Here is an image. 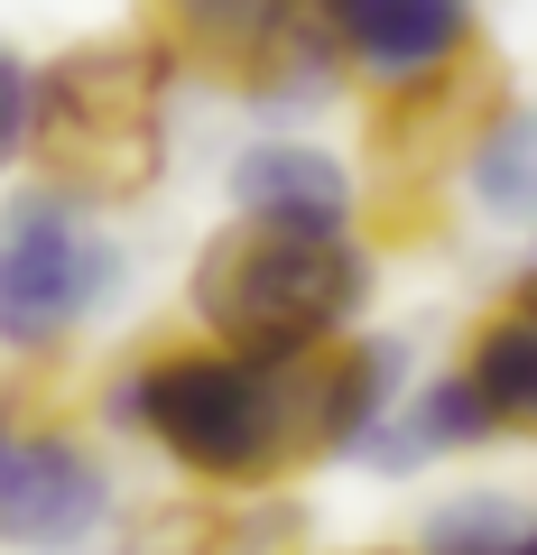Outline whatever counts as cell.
Returning <instances> with one entry per match:
<instances>
[{
  "label": "cell",
  "instance_id": "obj_1",
  "mask_svg": "<svg viewBox=\"0 0 537 555\" xmlns=\"http://www.w3.org/2000/svg\"><path fill=\"white\" fill-rule=\"evenodd\" d=\"M102 436L149 444L177 463L204 500H251L287 491L306 463H324L316 436V361H259L222 343H149L93 389Z\"/></svg>",
  "mask_w": 537,
  "mask_h": 555
},
{
  "label": "cell",
  "instance_id": "obj_2",
  "mask_svg": "<svg viewBox=\"0 0 537 555\" xmlns=\"http://www.w3.org/2000/svg\"><path fill=\"white\" fill-rule=\"evenodd\" d=\"M371 297H380V259L361 232L316 241V232L222 222L186 269V324L222 352H259V361H324L334 343L361 334Z\"/></svg>",
  "mask_w": 537,
  "mask_h": 555
},
{
  "label": "cell",
  "instance_id": "obj_3",
  "mask_svg": "<svg viewBox=\"0 0 537 555\" xmlns=\"http://www.w3.org/2000/svg\"><path fill=\"white\" fill-rule=\"evenodd\" d=\"M177 83L186 65L158 38H93L65 47L38 65V139H28V167L47 185L84 204H130L158 185L167 167V120H177Z\"/></svg>",
  "mask_w": 537,
  "mask_h": 555
},
{
  "label": "cell",
  "instance_id": "obj_4",
  "mask_svg": "<svg viewBox=\"0 0 537 555\" xmlns=\"http://www.w3.org/2000/svg\"><path fill=\"white\" fill-rule=\"evenodd\" d=\"M120 297H130V241L102 204L47 177L0 185V361L38 371L75 352Z\"/></svg>",
  "mask_w": 537,
  "mask_h": 555
},
{
  "label": "cell",
  "instance_id": "obj_5",
  "mask_svg": "<svg viewBox=\"0 0 537 555\" xmlns=\"http://www.w3.org/2000/svg\"><path fill=\"white\" fill-rule=\"evenodd\" d=\"M120 518V473L75 416L0 379V546L10 555H93Z\"/></svg>",
  "mask_w": 537,
  "mask_h": 555
},
{
  "label": "cell",
  "instance_id": "obj_6",
  "mask_svg": "<svg viewBox=\"0 0 537 555\" xmlns=\"http://www.w3.org/2000/svg\"><path fill=\"white\" fill-rule=\"evenodd\" d=\"M324 38L343 56V83L371 93V112L455 93L491 75L482 56V0H316Z\"/></svg>",
  "mask_w": 537,
  "mask_h": 555
},
{
  "label": "cell",
  "instance_id": "obj_7",
  "mask_svg": "<svg viewBox=\"0 0 537 555\" xmlns=\"http://www.w3.org/2000/svg\"><path fill=\"white\" fill-rule=\"evenodd\" d=\"M222 195H232V222H259V232H316V241H343L361 232V177L343 149L306 130H259L232 149L222 167Z\"/></svg>",
  "mask_w": 537,
  "mask_h": 555
},
{
  "label": "cell",
  "instance_id": "obj_8",
  "mask_svg": "<svg viewBox=\"0 0 537 555\" xmlns=\"http://www.w3.org/2000/svg\"><path fill=\"white\" fill-rule=\"evenodd\" d=\"M418 389V343L408 334H371L361 324L353 343L316 361V436H324V463H353L361 444L398 416V398Z\"/></svg>",
  "mask_w": 537,
  "mask_h": 555
},
{
  "label": "cell",
  "instance_id": "obj_9",
  "mask_svg": "<svg viewBox=\"0 0 537 555\" xmlns=\"http://www.w3.org/2000/svg\"><path fill=\"white\" fill-rule=\"evenodd\" d=\"M455 195L491 232H537V93L500 83L455 149Z\"/></svg>",
  "mask_w": 537,
  "mask_h": 555
},
{
  "label": "cell",
  "instance_id": "obj_10",
  "mask_svg": "<svg viewBox=\"0 0 537 555\" xmlns=\"http://www.w3.org/2000/svg\"><path fill=\"white\" fill-rule=\"evenodd\" d=\"M482 444H500V426H491V408H482V389L463 379V361H445V371H418V389L398 398V416L353 463L398 481V473H426V463H463V454H482Z\"/></svg>",
  "mask_w": 537,
  "mask_h": 555
},
{
  "label": "cell",
  "instance_id": "obj_11",
  "mask_svg": "<svg viewBox=\"0 0 537 555\" xmlns=\"http://www.w3.org/2000/svg\"><path fill=\"white\" fill-rule=\"evenodd\" d=\"M287 10L297 0H149V38L186 65V75H214V83H251L259 56L279 47Z\"/></svg>",
  "mask_w": 537,
  "mask_h": 555
},
{
  "label": "cell",
  "instance_id": "obj_12",
  "mask_svg": "<svg viewBox=\"0 0 537 555\" xmlns=\"http://www.w3.org/2000/svg\"><path fill=\"white\" fill-rule=\"evenodd\" d=\"M463 379L482 389V408H491L500 436H537V269L473 324V343H463Z\"/></svg>",
  "mask_w": 537,
  "mask_h": 555
},
{
  "label": "cell",
  "instance_id": "obj_13",
  "mask_svg": "<svg viewBox=\"0 0 537 555\" xmlns=\"http://www.w3.org/2000/svg\"><path fill=\"white\" fill-rule=\"evenodd\" d=\"M528 500L510 491H455L436 500V509L418 518V537H408V555H519V537H528Z\"/></svg>",
  "mask_w": 537,
  "mask_h": 555
},
{
  "label": "cell",
  "instance_id": "obj_14",
  "mask_svg": "<svg viewBox=\"0 0 537 555\" xmlns=\"http://www.w3.org/2000/svg\"><path fill=\"white\" fill-rule=\"evenodd\" d=\"M28 139H38V56L0 38V185L28 167Z\"/></svg>",
  "mask_w": 537,
  "mask_h": 555
},
{
  "label": "cell",
  "instance_id": "obj_15",
  "mask_svg": "<svg viewBox=\"0 0 537 555\" xmlns=\"http://www.w3.org/2000/svg\"><path fill=\"white\" fill-rule=\"evenodd\" d=\"M93 555H149V546H140V537H120V546H93Z\"/></svg>",
  "mask_w": 537,
  "mask_h": 555
},
{
  "label": "cell",
  "instance_id": "obj_16",
  "mask_svg": "<svg viewBox=\"0 0 537 555\" xmlns=\"http://www.w3.org/2000/svg\"><path fill=\"white\" fill-rule=\"evenodd\" d=\"M519 555H537V518H528V537H519Z\"/></svg>",
  "mask_w": 537,
  "mask_h": 555
}]
</instances>
